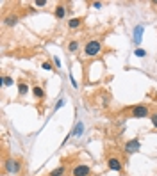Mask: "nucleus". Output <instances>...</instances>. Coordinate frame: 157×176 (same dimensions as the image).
<instances>
[{"instance_id":"obj_8","label":"nucleus","mask_w":157,"mask_h":176,"mask_svg":"<svg viewBox=\"0 0 157 176\" xmlns=\"http://www.w3.org/2000/svg\"><path fill=\"white\" fill-rule=\"evenodd\" d=\"M64 14H66V7L64 5H56V18H64Z\"/></svg>"},{"instance_id":"obj_9","label":"nucleus","mask_w":157,"mask_h":176,"mask_svg":"<svg viewBox=\"0 0 157 176\" xmlns=\"http://www.w3.org/2000/svg\"><path fill=\"white\" fill-rule=\"evenodd\" d=\"M18 93L21 94V96H25V94L29 93V87H27V84H25V82H20V84H18Z\"/></svg>"},{"instance_id":"obj_23","label":"nucleus","mask_w":157,"mask_h":176,"mask_svg":"<svg viewBox=\"0 0 157 176\" xmlns=\"http://www.w3.org/2000/svg\"><path fill=\"white\" fill-rule=\"evenodd\" d=\"M62 105H64V101H62V100H59V101H57V105H56V109H61Z\"/></svg>"},{"instance_id":"obj_1","label":"nucleus","mask_w":157,"mask_h":176,"mask_svg":"<svg viewBox=\"0 0 157 176\" xmlns=\"http://www.w3.org/2000/svg\"><path fill=\"white\" fill-rule=\"evenodd\" d=\"M102 52V43L98 41V39H91V41H88L86 43V46H84V54L88 55V57H95Z\"/></svg>"},{"instance_id":"obj_10","label":"nucleus","mask_w":157,"mask_h":176,"mask_svg":"<svg viewBox=\"0 0 157 176\" xmlns=\"http://www.w3.org/2000/svg\"><path fill=\"white\" fill-rule=\"evenodd\" d=\"M4 21H5V25L13 27V25H16V23H18V16H7Z\"/></svg>"},{"instance_id":"obj_13","label":"nucleus","mask_w":157,"mask_h":176,"mask_svg":"<svg viewBox=\"0 0 157 176\" xmlns=\"http://www.w3.org/2000/svg\"><path fill=\"white\" fill-rule=\"evenodd\" d=\"M82 132H84V125H82V123H77V128H75V132H73L72 135L80 137V135H82Z\"/></svg>"},{"instance_id":"obj_5","label":"nucleus","mask_w":157,"mask_h":176,"mask_svg":"<svg viewBox=\"0 0 157 176\" xmlns=\"http://www.w3.org/2000/svg\"><path fill=\"white\" fill-rule=\"evenodd\" d=\"M148 116V105H136L132 107V117H145Z\"/></svg>"},{"instance_id":"obj_17","label":"nucleus","mask_w":157,"mask_h":176,"mask_svg":"<svg viewBox=\"0 0 157 176\" xmlns=\"http://www.w3.org/2000/svg\"><path fill=\"white\" fill-rule=\"evenodd\" d=\"M134 54H136L137 57H145V55H146V52H145L143 48H137V50H136V52H134Z\"/></svg>"},{"instance_id":"obj_11","label":"nucleus","mask_w":157,"mask_h":176,"mask_svg":"<svg viewBox=\"0 0 157 176\" xmlns=\"http://www.w3.org/2000/svg\"><path fill=\"white\" fill-rule=\"evenodd\" d=\"M80 21H82L80 18H72L68 21V27H70V29H77L78 25H80Z\"/></svg>"},{"instance_id":"obj_19","label":"nucleus","mask_w":157,"mask_h":176,"mask_svg":"<svg viewBox=\"0 0 157 176\" xmlns=\"http://www.w3.org/2000/svg\"><path fill=\"white\" fill-rule=\"evenodd\" d=\"M43 69L50 71V69H52V64H50V62H43Z\"/></svg>"},{"instance_id":"obj_20","label":"nucleus","mask_w":157,"mask_h":176,"mask_svg":"<svg viewBox=\"0 0 157 176\" xmlns=\"http://www.w3.org/2000/svg\"><path fill=\"white\" fill-rule=\"evenodd\" d=\"M34 4H36V5H38V7H43V5H45V4H46V0H36V2H34Z\"/></svg>"},{"instance_id":"obj_2","label":"nucleus","mask_w":157,"mask_h":176,"mask_svg":"<svg viewBox=\"0 0 157 176\" xmlns=\"http://www.w3.org/2000/svg\"><path fill=\"white\" fill-rule=\"evenodd\" d=\"M4 169L9 174H16V173H20V169H21V164H20L16 158H7L4 162Z\"/></svg>"},{"instance_id":"obj_21","label":"nucleus","mask_w":157,"mask_h":176,"mask_svg":"<svg viewBox=\"0 0 157 176\" xmlns=\"http://www.w3.org/2000/svg\"><path fill=\"white\" fill-rule=\"evenodd\" d=\"M91 5H93V7H95V9H100V7H102V2H93V4H91Z\"/></svg>"},{"instance_id":"obj_7","label":"nucleus","mask_w":157,"mask_h":176,"mask_svg":"<svg viewBox=\"0 0 157 176\" xmlns=\"http://www.w3.org/2000/svg\"><path fill=\"white\" fill-rule=\"evenodd\" d=\"M141 38H143V27H141V25H137L136 30H134V43L139 45V43H141Z\"/></svg>"},{"instance_id":"obj_18","label":"nucleus","mask_w":157,"mask_h":176,"mask_svg":"<svg viewBox=\"0 0 157 176\" xmlns=\"http://www.w3.org/2000/svg\"><path fill=\"white\" fill-rule=\"evenodd\" d=\"M152 125H154V128L157 130V112L155 114H152Z\"/></svg>"},{"instance_id":"obj_15","label":"nucleus","mask_w":157,"mask_h":176,"mask_svg":"<svg viewBox=\"0 0 157 176\" xmlns=\"http://www.w3.org/2000/svg\"><path fill=\"white\" fill-rule=\"evenodd\" d=\"M62 174H64V167H57V169H54L48 176H62Z\"/></svg>"},{"instance_id":"obj_16","label":"nucleus","mask_w":157,"mask_h":176,"mask_svg":"<svg viewBox=\"0 0 157 176\" xmlns=\"http://www.w3.org/2000/svg\"><path fill=\"white\" fill-rule=\"evenodd\" d=\"M2 84H4V85H13V78L11 77H2Z\"/></svg>"},{"instance_id":"obj_14","label":"nucleus","mask_w":157,"mask_h":176,"mask_svg":"<svg viewBox=\"0 0 157 176\" xmlns=\"http://www.w3.org/2000/svg\"><path fill=\"white\" fill-rule=\"evenodd\" d=\"M68 50L73 54V52H77L78 50V41H70V45H68Z\"/></svg>"},{"instance_id":"obj_22","label":"nucleus","mask_w":157,"mask_h":176,"mask_svg":"<svg viewBox=\"0 0 157 176\" xmlns=\"http://www.w3.org/2000/svg\"><path fill=\"white\" fill-rule=\"evenodd\" d=\"M54 64H56V68H59V66H61V60H59V57L54 59Z\"/></svg>"},{"instance_id":"obj_12","label":"nucleus","mask_w":157,"mask_h":176,"mask_svg":"<svg viewBox=\"0 0 157 176\" xmlns=\"http://www.w3.org/2000/svg\"><path fill=\"white\" fill-rule=\"evenodd\" d=\"M32 93H34V96L36 98H43L45 96V91H43V87H39V85H36V87L32 89Z\"/></svg>"},{"instance_id":"obj_4","label":"nucleus","mask_w":157,"mask_h":176,"mask_svg":"<svg viewBox=\"0 0 157 176\" xmlns=\"http://www.w3.org/2000/svg\"><path fill=\"white\" fill-rule=\"evenodd\" d=\"M89 173H91V169H89L88 164H78V165L73 167V171H72L73 176H89Z\"/></svg>"},{"instance_id":"obj_3","label":"nucleus","mask_w":157,"mask_h":176,"mask_svg":"<svg viewBox=\"0 0 157 176\" xmlns=\"http://www.w3.org/2000/svg\"><path fill=\"white\" fill-rule=\"evenodd\" d=\"M141 150V142H139V139H132V140H127L125 142V146H123V151L125 153H129V155H132V153H136Z\"/></svg>"},{"instance_id":"obj_6","label":"nucleus","mask_w":157,"mask_h":176,"mask_svg":"<svg viewBox=\"0 0 157 176\" xmlns=\"http://www.w3.org/2000/svg\"><path fill=\"white\" fill-rule=\"evenodd\" d=\"M107 167H109L111 171L120 173V171H121V162H120L118 158H114V156H111V158H107Z\"/></svg>"}]
</instances>
